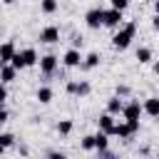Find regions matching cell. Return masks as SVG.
Masks as SVG:
<instances>
[{"instance_id": "obj_5", "label": "cell", "mask_w": 159, "mask_h": 159, "mask_svg": "<svg viewBox=\"0 0 159 159\" xmlns=\"http://www.w3.org/2000/svg\"><path fill=\"white\" fill-rule=\"evenodd\" d=\"M65 89H67V94L70 97H87L89 92H92V84L87 82V80H67V84H65Z\"/></svg>"}, {"instance_id": "obj_17", "label": "cell", "mask_w": 159, "mask_h": 159, "mask_svg": "<svg viewBox=\"0 0 159 159\" xmlns=\"http://www.w3.org/2000/svg\"><path fill=\"white\" fill-rule=\"evenodd\" d=\"M15 50H17V47H15V42H12V40H5V42L0 45V62H2V65H5V62H10V57L15 55Z\"/></svg>"}, {"instance_id": "obj_34", "label": "cell", "mask_w": 159, "mask_h": 159, "mask_svg": "<svg viewBox=\"0 0 159 159\" xmlns=\"http://www.w3.org/2000/svg\"><path fill=\"white\" fill-rule=\"evenodd\" d=\"M0 65H2V62H0Z\"/></svg>"}, {"instance_id": "obj_30", "label": "cell", "mask_w": 159, "mask_h": 159, "mask_svg": "<svg viewBox=\"0 0 159 159\" xmlns=\"http://www.w3.org/2000/svg\"><path fill=\"white\" fill-rule=\"evenodd\" d=\"M152 27H154V30H159V15H154V17H152Z\"/></svg>"}, {"instance_id": "obj_27", "label": "cell", "mask_w": 159, "mask_h": 159, "mask_svg": "<svg viewBox=\"0 0 159 159\" xmlns=\"http://www.w3.org/2000/svg\"><path fill=\"white\" fill-rule=\"evenodd\" d=\"M7 119H10V112H7V109H5V104H2V107H0V127H2Z\"/></svg>"}, {"instance_id": "obj_23", "label": "cell", "mask_w": 159, "mask_h": 159, "mask_svg": "<svg viewBox=\"0 0 159 159\" xmlns=\"http://www.w3.org/2000/svg\"><path fill=\"white\" fill-rule=\"evenodd\" d=\"M80 149L92 152V149H94V134H84V137L80 139Z\"/></svg>"}, {"instance_id": "obj_1", "label": "cell", "mask_w": 159, "mask_h": 159, "mask_svg": "<svg viewBox=\"0 0 159 159\" xmlns=\"http://www.w3.org/2000/svg\"><path fill=\"white\" fill-rule=\"evenodd\" d=\"M137 20H127V22H122L119 27H117V32H114V37H112V47L114 50H127L129 45H132V40L137 37Z\"/></svg>"}, {"instance_id": "obj_28", "label": "cell", "mask_w": 159, "mask_h": 159, "mask_svg": "<svg viewBox=\"0 0 159 159\" xmlns=\"http://www.w3.org/2000/svg\"><path fill=\"white\" fill-rule=\"evenodd\" d=\"M5 102H7V87H5L2 82H0V107H2Z\"/></svg>"}, {"instance_id": "obj_22", "label": "cell", "mask_w": 159, "mask_h": 159, "mask_svg": "<svg viewBox=\"0 0 159 159\" xmlns=\"http://www.w3.org/2000/svg\"><path fill=\"white\" fill-rule=\"evenodd\" d=\"M0 144H2L5 149H12V147L17 144V137H15L12 132H0Z\"/></svg>"}, {"instance_id": "obj_25", "label": "cell", "mask_w": 159, "mask_h": 159, "mask_svg": "<svg viewBox=\"0 0 159 159\" xmlns=\"http://www.w3.org/2000/svg\"><path fill=\"white\" fill-rule=\"evenodd\" d=\"M82 45H84V37H82V35H72V40H70V47H77V50H82Z\"/></svg>"}, {"instance_id": "obj_31", "label": "cell", "mask_w": 159, "mask_h": 159, "mask_svg": "<svg viewBox=\"0 0 159 159\" xmlns=\"http://www.w3.org/2000/svg\"><path fill=\"white\" fill-rule=\"evenodd\" d=\"M0 2H2V5H15L17 0H0Z\"/></svg>"}, {"instance_id": "obj_4", "label": "cell", "mask_w": 159, "mask_h": 159, "mask_svg": "<svg viewBox=\"0 0 159 159\" xmlns=\"http://www.w3.org/2000/svg\"><path fill=\"white\" fill-rule=\"evenodd\" d=\"M37 65H40V72H42V77L45 80H50L57 70H60V57L55 55V52H47V55H42V57H37Z\"/></svg>"}, {"instance_id": "obj_13", "label": "cell", "mask_w": 159, "mask_h": 159, "mask_svg": "<svg viewBox=\"0 0 159 159\" xmlns=\"http://www.w3.org/2000/svg\"><path fill=\"white\" fill-rule=\"evenodd\" d=\"M97 127H99V132H104V134H109V137H112V127H114V114H109V112L99 114V119H97Z\"/></svg>"}, {"instance_id": "obj_7", "label": "cell", "mask_w": 159, "mask_h": 159, "mask_svg": "<svg viewBox=\"0 0 159 159\" xmlns=\"http://www.w3.org/2000/svg\"><path fill=\"white\" fill-rule=\"evenodd\" d=\"M37 40H40L42 45H57V42L62 40V30H60L57 25H47V27H42V30H40Z\"/></svg>"}, {"instance_id": "obj_9", "label": "cell", "mask_w": 159, "mask_h": 159, "mask_svg": "<svg viewBox=\"0 0 159 159\" xmlns=\"http://www.w3.org/2000/svg\"><path fill=\"white\" fill-rule=\"evenodd\" d=\"M119 114H122L124 119H139V117H142V104H139V99H129V102H124Z\"/></svg>"}, {"instance_id": "obj_2", "label": "cell", "mask_w": 159, "mask_h": 159, "mask_svg": "<svg viewBox=\"0 0 159 159\" xmlns=\"http://www.w3.org/2000/svg\"><path fill=\"white\" fill-rule=\"evenodd\" d=\"M10 65L20 72V70H27L32 65H37V50L35 47H25V50H15V55L10 57Z\"/></svg>"}, {"instance_id": "obj_12", "label": "cell", "mask_w": 159, "mask_h": 159, "mask_svg": "<svg viewBox=\"0 0 159 159\" xmlns=\"http://www.w3.org/2000/svg\"><path fill=\"white\" fill-rule=\"evenodd\" d=\"M99 62H102V55H99V52H89V55H84V57H82L80 67H82V70H97V67H99Z\"/></svg>"}, {"instance_id": "obj_15", "label": "cell", "mask_w": 159, "mask_h": 159, "mask_svg": "<svg viewBox=\"0 0 159 159\" xmlns=\"http://www.w3.org/2000/svg\"><path fill=\"white\" fill-rule=\"evenodd\" d=\"M35 99H37L40 104H50V102L55 99V92H52V87H47V84L37 87V92H35Z\"/></svg>"}, {"instance_id": "obj_16", "label": "cell", "mask_w": 159, "mask_h": 159, "mask_svg": "<svg viewBox=\"0 0 159 159\" xmlns=\"http://www.w3.org/2000/svg\"><path fill=\"white\" fill-rule=\"evenodd\" d=\"M134 57L139 60V65H149V62L154 60V50H152V47H147V45H142V47H137Z\"/></svg>"}, {"instance_id": "obj_11", "label": "cell", "mask_w": 159, "mask_h": 159, "mask_svg": "<svg viewBox=\"0 0 159 159\" xmlns=\"http://www.w3.org/2000/svg\"><path fill=\"white\" fill-rule=\"evenodd\" d=\"M142 112H144V114H149V117H159V97H157V94L147 97V99H144V104H142Z\"/></svg>"}, {"instance_id": "obj_29", "label": "cell", "mask_w": 159, "mask_h": 159, "mask_svg": "<svg viewBox=\"0 0 159 159\" xmlns=\"http://www.w3.org/2000/svg\"><path fill=\"white\" fill-rule=\"evenodd\" d=\"M45 154H47V157H52V159H62V157H65V152H57V149H47Z\"/></svg>"}, {"instance_id": "obj_3", "label": "cell", "mask_w": 159, "mask_h": 159, "mask_svg": "<svg viewBox=\"0 0 159 159\" xmlns=\"http://www.w3.org/2000/svg\"><path fill=\"white\" fill-rule=\"evenodd\" d=\"M139 119H124V122H114V127H112V134L114 137H119V139H124V142H129L137 132H139Z\"/></svg>"}, {"instance_id": "obj_8", "label": "cell", "mask_w": 159, "mask_h": 159, "mask_svg": "<svg viewBox=\"0 0 159 159\" xmlns=\"http://www.w3.org/2000/svg\"><path fill=\"white\" fill-rule=\"evenodd\" d=\"M102 15H104V7H89L84 12V25L89 30H99L102 27Z\"/></svg>"}, {"instance_id": "obj_6", "label": "cell", "mask_w": 159, "mask_h": 159, "mask_svg": "<svg viewBox=\"0 0 159 159\" xmlns=\"http://www.w3.org/2000/svg\"><path fill=\"white\" fill-rule=\"evenodd\" d=\"M122 22H124V12H122V10H117V7H107V10H104V15H102V27L117 30Z\"/></svg>"}, {"instance_id": "obj_18", "label": "cell", "mask_w": 159, "mask_h": 159, "mask_svg": "<svg viewBox=\"0 0 159 159\" xmlns=\"http://www.w3.org/2000/svg\"><path fill=\"white\" fill-rule=\"evenodd\" d=\"M122 104H124V102H122V97H119V94H114V97H109V99H107V112L117 117V114L122 112Z\"/></svg>"}, {"instance_id": "obj_14", "label": "cell", "mask_w": 159, "mask_h": 159, "mask_svg": "<svg viewBox=\"0 0 159 159\" xmlns=\"http://www.w3.org/2000/svg\"><path fill=\"white\" fill-rule=\"evenodd\" d=\"M15 77H17V70H15L10 62L0 65V82H2V84H10V82H15Z\"/></svg>"}, {"instance_id": "obj_19", "label": "cell", "mask_w": 159, "mask_h": 159, "mask_svg": "<svg viewBox=\"0 0 159 159\" xmlns=\"http://www.w3.org/2000/svg\"><path fill=\"white\" fill-rule=\"evenodd\" d=\"M60 10V2L57 0H40V12L42 15H55Z\"/></svg>"}, {"instance_id": "obj_33", "label": "cell", "mask_w": 159, "mask_h": 159, "mask_svg": "<svg viewBox=\"0 0 159 159\" xmlns=\"http://www.w3.org/2000/svg\"><path fill=\"white\" fill-rule=\"evenodd\" d=\"M149 2H154V0H149Z\"/></svg>"}, {"instance_id": "obj_21", "label": "cell", "mask_w": 159, "mask_h": 159, "mask_svg": "<svg viewBox=\"0 0 159 159\" xmlns=\"http://www.w3.org/2000/svg\"><path fill=\"white\" fill-rule=\"evenodd\" d=\"M107 147H109V134L97 132V134H94V149H97V152H102V149H107Z\"/></svg>"}, {"instance_id": "obj_32", "label": "cell", "mask_w": 159, "mask_h": 159, "mask_svg": "<svg viewBox=\"0 0 159 159\" xmlns=\"http://www.w3.org/2000/svg\"><path fill=\"white\" fill-rule=\"evenodd\" d=\"M5 152H7V149H5V147H2V144H0V157H2V154H5Z\"/></svg>"}, {"instance_id": "obj_10", "label": "cell", "mask_w": 159, "mask_h": 159, "mask_svg": "<svg viewBox=\"0 0 159 159\" xmlns=\"http://www.w3.org/2000/svg\"><path fill=\"white\" fill-rule=\"evenodd\" d=\"M65 67H80V62H82V52L77 50V47H70V50H65V55H62V60H60Z\"/></svg>"}, {"instance_id": "obj_26", "label": "cell", "mask_w": 159, "mask_h": 159, "mask_svg": "<svg viewBox=\"0 0 159 159\" xmlns=\"http://www.w3.org/2000/svg\"><path fill=\"white\" fill-rule=\"evenodd\" d=\"M109 5H112V7H117V10H122V12H124V10H127V7H129V0H109Z\"/></svg>"}, {"instance_id": "obj_20", "label": "cell", "mask_w": 159, "mask_h": 159, "mask_svg": "<svg viewBox=\"0 0 159 159\" xmlns=\"http://www.w3.org/2000/svg\"><path fill=\"white\" fill-rule=\"evenodd\" d=\"M72 129H75V122H72V119H60V122H57V134H60V137L72 134Z\"/></svg>"}, {"instance_id": "obj_24", "label": "cell", "mask_w": 159, "mask_h": 159, "mask_svg": "<svg viewBox=\"0 0 159 159\" xmlns=\"http://www.w3.org/2000/svg\"><path fill=\"white\" fill-rule=\"evenodd\" d=\"M129 92H132V87H129V84H117V89H114V94H119L122 99H124V97H129Z\"/></svg>"}]
</instances>
